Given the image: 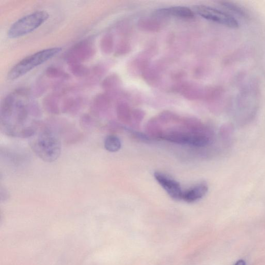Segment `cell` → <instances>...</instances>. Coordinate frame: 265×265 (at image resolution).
<instances>
[{"mask_svg": "<svg viewBox=\"0 0 265 265\" xmlns=\"http://www.w3.org/2000/svg\"><path fill=\"white\" fill-rule=\"evenodd\" d=\"M40 111L26 90L20 89L4 99L0 114V127L6 135L29 139L40 124Z\"/></svg>", "mask_w": 265, "mask_h": 265, "instance_id": "6da1fadb", "label": "cell"}, {"mask_svg": "<svg viewBox=\"0 0 265 265\" xmlns=\"http://www.w3.org/2000/svg\"><path fill=\"white\" fill-rule=\"evenodd\" d=\"M32 151L47 163L58 160L62 150L60 134L52 125L40 123L35 133L29 138Z\"/></svg>", "mask_w": 265, "mask_h": 265, "instance_id": "7a4b0ae2", "label": "cell"}, {"mask_svg": "<svg viewBox=\"0 0 265 265\" xmlns=\"http://www.w3.org/2000/svg\"><path fill=\"white\" fill-rule=\"evenodd\" d=\"M61 47H53L39 51L19 62L8 73L9 80H14L26 75L35 68L55 57L62 50Z\"/></svg>", "mask_w": 265, "mask_h": 265, "instance_id": "3957f363", "label": "cell"}, {"mask_svg": "<svg viewBox=\"0 0 265 265\" xmlns=\"http://www.w3.org/2000/svg\"><path fill=\"white\" fill-rule=\"evenodd\" d=\"M49 17L47 12L40 10L21 18L9 28L7 37L14 39L33 33L45 23Z\"/></svg>", "mask_w": 265, "mask_h": 265, "instance_id": "277c9868", "label": "cell"}, {"mask_svg": "<svg viewBox=\"0 0 265 265\" xmlns=\"http://www.w3.org/2000/svg\"><path fill=\"white\" fill-rule=\"evenodd\" d=\"M162 138L172 143L198 147H205L210 142L207 135L194 132H172L165 134Z\"/></svg>", "mask_w": 265, "mask_h": 265, "instance_id": "5b68a950", "label": "cell"}, {"mask_svg": "<svg viewBox=\"0 0 265 265\" xmlns=\"http://www.w3.org/2000/svg\"><path fill=\"white\" fill-rule=\"evenodd\" d=\"M195 10L200 16L211 22L232 29L239 27V24L235 18L219 9L205 5H197L195 7Z\"/></svg>", "mask_w": 265, "mask_h": 265, "instance_id": "8992f818", "label": "cell"}, {"mask_svg": "<svg viewBox=\"0 0 265 265\" xmlns=\"http://www.w3.org/2000/svg\"><path fill=\"white\" fill-rule=\"evenodd\" d=\"M95 54L93 41L88 39L80 41L74 45L67 53L66 60L69 66L81 64L91 58Z\"/></svg>", "mask_w": 265, "mask_h": 265, "instance_id": "52a82bcc", "label": "cell"}, {"mask_svg": "<svg viewBox=\"0 0 265 265\" xmlns=\"http://www.w3.org/2000/svg\"><path fill=\"white\" fill-rule=\"evenodd\" d=\"M154 176L169 196L174 200H182L184 191L175 180L161 172H155Z\"/></svg>", "mask_w": 265, "mask_h": 265, "instance_id": "ba28073f", "label": "cell"}, {"mask_svg": "<svg viewBox=\"0 0 265 265\" xmlns=\"http://www.w3.org/2000/svg\"><path fill=\"white\" fill-rule=\"evenodd\" d=\"M156 14L158 16H172L186 19H192L194 17V14L191 10L188 7L183 6H177L158 9L157 10Z\"/></svg>", "mask_w": 265, "mask_h": 265, "instance_id": "9c48e42d", "label": "cell"}, {"mask_svg": "<svg viewBox=\"0 0 265 265\" xmlns=\"http://www.w3.org/2000/svg\"><path fill=\"white\" fill-rule=\"evenodd\" d=\"M208 191V186L201 183L184 192L182 199L187 203H193L202 198Z\"/></svg>", "mask_w": 265, "mask_h": 265, "instance_id": "30bf717a", "label": "cell"}, {"mask_svg": "<svg viewBox=\"0 0 265 265\" xmlns=\"http://www.w3.org/2000/svg\"><path fill=\"white\" fill-rule=\"evenodd\" d=\"M104 147L107 151L111 152L118 151L121 147V143L117 136L110 135L106 137Z\"/></svg>", "mask_w": 265, "mask_h": 265, "instance_id": "8fae6325", "label": "cell"}, {"mask_svg": "<svg viewBox=\"0 0 265 265\" xmlns=\"http://www.w3.org/2000/svg\"><path fill=\"white\" fill-rule=\"evenodd\" d=\"M220 3L224 7L230 10L231 12L241 16V17L244 18H248L250 17L249 14L246 9L239 5L229 1H222L220 2Z\"/></svg>", "mask_w": 265, "mask_h": 265, "instance_id": "7c38bea8", "label": "cell"}, {"mask_svg": "<svg viewBox=\"0 0 265 265\" xmlns=\"http://www.w3.org/2000/svg\"><path fill=\"white\" fill-rule=\"evenodd\" d=\"M139 27L146 31H156L160 29V25L155 19L152 18H144L139 21Z\"/></svg>", "mask_w": 265, "mask_h": 265, "instance_id": "4fadbf2b", "label": "cell"}, {"mask_svg": "<svg viewBox=\"0 0 265 265\" xmlns=\"http://www.w3.org/2000/svg\"><path fill=\"white\" fill-rule=\"evenodd\" d=\"M204 91L196 87L189 86L184 88L183 93L184 96L188 99H195L203 96Z\"/></svg>", "mask_w": 265, "mask_h": 265, "instance_id": "5bb4252c", "label": "cell"}, {"mask_svg": "<svg viewBox=\"0 0 265 265\" xmlns=\"http://www.w3.org/2000/svg\"><path fill=\"white\" fill-rule=\"evenodd\" d=\"M101 48L105 54H110L114 47L113 38L111 35L104 37L101 41Z\"/></svg>", "mask_w": 265, "mask_h": 265, "instance_id": "9a60e30c", "label": "cell"}, {"mask_svg": "<svg viewBox=\"0 0 265 265\" xmlns=\"http://www.w3.org/2000/svg\"><path fill=\"white\" fill-rule=\"evenodd\" d=\"M46 76L52 78H66L68 75L64 71L55 67L49 68L46 70Z\"/></svg>", "mask_w": 265, "mask_h": 265, "instance_id": "2e32d148", "label": "cell"}, {"mask_svg": "<svg viewBox=\"0 0 265 265\" xmlns=\"http://www.w3.org/2000/svg\"><path fill=\"white\" fill-rule=\"evenodd\" d=\"M72 73L74 76L80 77L86 76L89 70L81 64H76L69 66Z\"/></svg>", "mask_w": 265, "mask_h": 265, "instance_id": "e0dca14e", "label": "cell"}, {"mask_svg": "<svg viewBox=\"0 0 265 265\" xmlns=\"http://www.w3.org/2000/svg\"><path fill=\"white\" fill-rule=\"evenodd\" d=\"M116 111L119 117L124 119L128 118L130 114L129 108L128 105L123 102H120L117 105Z\"/></svg>", "mask_w": 265, "mask_h": 265, "instance_id": "ac0fdd59", "label": "cell"}, {"mask_svg": "<svg viewBox=\"0 0 265 265\" xmlns=\"http://www.w3.org/2000/svg\"><path fill=\"white\" fill-rule=\"evenodd\" d=\"M118 84V78L115 76H111L105 80L103 87L107 90L114 89Z\"/></svg>", "mask_w": 265, "mask_h": 265, "instance_id": "d6986e66", "label": "cell"}, {"mask_svg": "<svg viewBox=\"0 0 265 265\" xmlns=\"http://www.w3.org/2000/svg\"><path fill=\"white\" fill-rule=\"evenodd\" d=\"M130 49V46L126 43H122L118 46L116 51L119 55H122L126 54Z\"/></svg>", "mask_w": 265, "mask_h": 265, "instance_id": "ffe728a7", "label": "cell"}, {"mask_svg": "<svg viewBox=\"0 0 265 265\" xmlns=\"http://www.w3.org/2000/svg\"><path fill=\"white\" fill-rule=\"evenodd\" d=\"M235 265H246V264L245 261L240 260L237 262Z\"/></svg>", "mask_w": 265, "mask_h": 265, "instance_id": "44dd1931", "label": "cell"}]
</instances>
